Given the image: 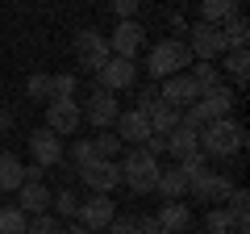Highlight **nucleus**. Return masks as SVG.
<instances>
[{"mask_svg": "<svg viewBox=\"0 0 250 234\" xmlns=\"http://www.w3.org/2000/svg\"><path fill=\"white\" fill-rule=\"evenodd\" d=\"M246 146V126L233 117H217L200 130V155L205 159H233Z\"/></svg>", "mask_w": 250, "mask_h": 234, "instance_id": "f257e3e1", "label": "nucleus"}, {"mask_svg": "<svg viewBox=\"0 0 250 234\" xmlns=\"http://www.w3.org/2000/svg\"><path fill=\"white\" fill-rule=\"evenodd\" d=\"M192 67V50H188L184 38H163V42H154L150 50H146V71H150V80H171V75L188 71Z\"/></svg>", "mask_w": 250, "mask_h": 234, "instance_id": "f03ea898", "label": "nucleus"}, {"mask_svg": "<svg viewBox=\"0 0 250 234\" xmlns=\"http://www.w3.org/2000/svg\"><path fill=\"white\" fill-rule=\"evenodd\" d=\"M117 167H121V184H129L134 197H150L154 192L159 159H154L146 146H129V151H125V163H117Z\"/></svg>", "mask_w": 250, "mask_h": 234, "instance_id": "7ed1b4c3", "label": "nucleus"}, {"mask_svg": "<svg viewBox=\"0 0 250 234\" xmlns=\"http://www.w3.org/2000/svg\"><path fill=\"white\" fill-rule=\"evenodd\" d=\"M108 42V54H117V59H138V54L146 50V25L142 21H117L113 34H104Z\"/></svg>", "mask_w": 250, "mask_h": 234, "instance_id": "20e7f679", "label": "nucleus"}, {"mask_svg": "<svg viewBox=\"0 0 250 234\" xmlns=\"http://www.w3.org/2000/svg\"><path fill=\"white\" fill-rule=\"evenodd\" d=\"M188 50L192 59H205V63H217L225 54V38H221V25H208V21H196L188 29Z\"/></svg>", "mask_w": 250, "mask_h": 234, "instance_id": "39448f33", "label": "nucleus"}, {"mask_svg": "<svg viewBox=\"0 0 250 234\" xmlns=\"http://www.w3.org/2000/svg\"><path fill=\"white\" fill-rule=\"evenodd\" d=\"M75 176L83 180L88 192H108L113 197V188H121V167H117V159H92L83 167H75Z\"/></svg>", "mask_w": 250, "mask_h": 234, "instance_id": "423d86ee", "label": "nucleus"}, {"mask_svg": "<svg viewBox=\"0 0 250 234\" xmlns=\"http://www.w3.org/2000/svg\"><path fill=\"white\" fill-rule=\"evenodd\" d=\"M83 126V109L75 96H62V100H46V130H54L59 138L75 134Z\"/></svg>", "mask_w": 250, "mask_h": 234, "instance_id": "0eeeda50", "label": "nucleus"}, {"mask_svg": "<svg viewBox=\"0 0 250 234\" xmlns=\"http://www.w3.org/2000/svg\"><path fill=\"white\" fill-rule=\"evenodd\" d=\"M71 50H75V63H80L83 71H100V67L108 63V42H104L100 29H80Z\"/></svg>", "mask_w": 250, "mask_h": 234, "instance_id": "6e6552de", "label": "nucleus"}, {"mask_svg": "<svg viewBox=\"0 0 250 234\" xmlns=\"http://www.w3.org/2000/svg\"><path fill=\"white\" fill-rule=\"evenodd\" d=\"M134 84H138V59H117V54H108V63L96 71V88L129 92Z\"/></svg>", "mask_w": 250, "mask_h": 234, "instance_id": "1a4fd4ad", "label": "nucleus"}, {"mask_svg": "<svg viewBox=\"0 0 250 234\" xmlns=\"http://www.w3.org/2000/svg\"><path fill=\"white\" fill-rule=\"evenodd\" d=\"M80 109H83V121H88L92 130H113L117 113H121V105H117V92H108V88H92L88 105H80Z\"/></svg>", "mask_w": 250, "mask_h": 234, "instance_id": "9d476101", "label": "nucleus"}, {"mask_svg": "<svg viewBox=\"0 0 250 234\" xmlns=\"http://www.w3.org/2000/svg\"><path fill=\"white\" fill-rule=\"evenodd\" d=\"M117 217V201L108 197V192H92L88 201H80V213H75V222L80 226H88L92 234H100L108 222Z\"/></svg>", "mask_w": 250, "mask_h": 234, "instance_id": "9b49d317", "label": "nucleus"}, {"mask_svg": "<svg viewBox=\"0 0 250 234\" xmlns=\"http://www.w3.org/2000/svg\"><path fill=\"white\" fill-rule=\"evenodd\" d=\"M29 155H34V163L38 167H59L62 159H67V151H62V138L54 134V130H46V126H38L34 134H29Z\"/></svg>", "mask_w": 250, "mask_h": 234, "instance_id": "f8f14e48", "label": "nucleus"}, {"mask_svg": "<svg viewBox=\"0 0 250 234\" xmlns=\"http://www.w3.org/2000/svg\"><path fill=\"white\" fill-rule=\"evenodd\" d=\"M233 188H238V184H233V176H225V171H205V176L188 188V197L208 201V205H221V201H229Z\"/></svg>", "mask_w": 250, "mask_h": 234, "instance_id": "ddd939ff", "label": "nucleus"}, {"mask_svg": "<svg viewBox=\"0 0 250 234\" xmlns=\"http://www.w3.org/2000/svg\"><path fill=\"white\" fill-rule=\"evenodd\" d=\"M159 100H167V105H175L179 113H184L192 100H200V88L188 80V71H179V75H171V80H159Z\"/></svg>", "mask_w": 250, "mask_h": 234, "instance_id": "4468645a", "label": "nucleus"}, {"mask_svg": "<svg viewBox=\"0 0 250 234\" xmlns=\"http://www.w3.org/2000/svg\"><path fill=\"white\" fill-rule=\"evenodd\" d=\"M113 134L121 138V146H142L146 138H150V121H146V113H138V109H125V113H117L113 121Z\"/></svg>", "mask_w": 250, "mask_h": 234, "instance_id": "2eb2a0df", "label": "nucleus"}, {"mask_svg": "<svg viewBox=\"0 0 250 234\" xmlns=\"http://www.w3.org/2000/svg\"><path fill=\"white\" fill-rule=\"evenodd\" d=\"M50 197H54V192L46 188V184H21V188H17V209L25 217L50 213Z\"/></svg>", "mask_w": 250, "mask_h": 234, "instance_id": "dca6fc26", "label": "nucleus"}, {"mask_svg": "<svg viewBox=\"0 0 250 234\" xmlns=\"http://www.w3.org/2000/svg\"><path fill=\"white\" fill-rule=\"evenodd\" d=\"M167 155H175V163L188 159V155H200V130H192V126L179 121V126L167 134Z\"/></svg>", "mask_w": 250, "mask_h": 234, "instance_id": "f3484780", "label": "nucleus"}, {"mask_svg": "<svg viewBox=\"0 0 250 234\" xmlns=\"http://www.w3.org/2000/svg\"><path fill=\"white\" fill-rule=\"evenodd\" d=\"M154 192H159L163 201H184L188 197V176L179 167H159V176H154Z\"/></svg>", "mask_w": 250, "mask_h": 234, "instance_id": "a211bd4d", "label": "nucleus"}, {"mask_svg": "<svg viewBox=\"0 0 250 234\" xmlns=\"http://www.w3.org/2000/svg\"><path fill=\"white\" fill-rule=\"evenodd\" d=\"M154 222H159L167 234H188V226H192V209H188L184 201H167V205L154 213Z\"/></svg>", "mask_w": 250, "mask_h": 234, "instance_id": "6ab92c4d", "label": "nucleus"}, {"mask_svg": "<svg viewBox=\"0 0 250 234\" xmlns=\"http://www.w3.org/2000/svg\"><path fill=\"white\" fill-rule=\"evenodd\" d=\"M221 38H225V50H246V42H250V21H246V13H233V17H225L221 21Z\"/></svg>", "mask_w": 250, "mask_h": 234, "instance_id": "aec40b11", "label": "nucleus"}, {"mask_svg": "<svg viewBox=\"0 0 250 234\" xmlns=\"http://www.w3.org/2000/svg\"><path fill=\"white\" fill-rule=\"evenodd\" d=\"M146 121H150V134H171V130L179 126V109L167 105V100H154V105L146 109Z\"/></svg>", "mask_w": 250, "mask_h": 234, "instance_id": "412c9836", "label": "nucleus"}, {"mask_svg": "<svg viewBox=\"0 0 250 234\" xmlns=\"http://www.w3.org/2000/svg\"><path fill=\"white\" fill-rule=\"evenodd\" d=\"M188 80L200 88V96L205 92H213L217 84H225V75H221V67L217 63H205V59H192V67H188Z\"/></svg>", "mask_w": 250, "mask_h": 234, "instance_id": "4be33fe9", "label": "nucleus"}, {"mask_svg": "<svg viewBox=\"0 0 250 234\" xmlns=\"http://www.w3.org/2000/svg\"><path fill=\"white\" fill-rule=\"evenodd\" d=\"M21 167H25V163L17 159V155H9V151H0V192H17L21 184Z\"/></svg>", "mask_w": 250, "mask_h": 234, "instance_id": "5701e85b", "label": "nucleus"}, {"mask_svg": "<svg viewBox=\"0 0 250 234\" xmlns=\"http://www.w3.org/2000/svg\"><path fill=\"white\" fill-rule=\"evenodd\" d=\"M200 105H205L213 117H229V113H233V88H229V84H217L213 92L200 96Z\"/></svg>", "mask_w": 250, "mask_h": 234, "instance_id": "b1692460", "label": "nucleus"}, {"mask_svg": "<svg viewBox=\"0 0 250 234\" xmlns=\"http://www.w3.org/2000/svg\"><path fill=\"white\" fill-rule=\"evenodd\" d=\"M238 9H242V0H200V21H208V25H221V21L233 17Z\"/></svg>", "mask_w": 250, "mask_h": 234, "instance_id": "393cba45", "label": "nucleus"}, {"mask_svg": "<svg viewBox=\"0 0 250 234\" xmlns=\"http://www.w3.org/2000/svg\"><path fill=\"white\" fill-rule=\"evenodd\" d=\"M221 59H225V71H221V75H229V80L242 88L246 75H250V54H246V50H225Z\"/></svg>", "mask_w": 250, "mask_h": 234, "instance_id": "a878e982", "label": "nucleus"}, {"mask_svg": "<svg viewBox=\"0 0 250 234\" xmlns=\"http://www.w3.org/2000/svg\"><path fill=\"white\" fill-rule=\"evenodd\" d=\"M205 234H233V217L225 205H213L205 213Z\"/></svg>", "mask_w": 250, "mask_h": 234, "instance_id": "bb28decb", "label": "nucleus"}, {"mask_svg": "<svg viewBox=\"0 0 250 234\" xmlns=\"http://www.w3.org/2000/svg\"><path fill=\"white\" fill-rule=\"evenodd\" d=\"M25 226H29V217L17 205H0V234H25Z\"/></svg>", "mask_w": 250, "mask_h": 234, "instance_id": "cd10ccee", "label": "nucleus"}, {"mask_svg": "<svg viewBox=\"0 0 250 234\" xmlns=\"http://www.w3.org/2000/svg\"><path fill=\"white\" fill-rule=\"evenodd\" d=\"M92 151H96V159H117V155H121V138H117L113 130H100V134L92 138Z\"/></svg>", "mask_w": 250, "mask_h": 234, "instance_id": "c85d7f7f", "label": "nucleus"}, {"mask_svg": "<svg viewBox=\"0 0 250 234\" xmlns=\"http://www.w3.org/2000/svg\"><path fill=\"white\" fill-rule=\"evenodd\" d=\"M50 209L59 217H71V222H75V213H80V197H75L71 188H59V197H50Z\"/></svg>", "mask_w": 250, "mask_h": 234, "instance_id": "c756f323", "label": "nucleus"}, {"mask_svg": "<svg viewBox=\"0 0 250 234\" xmlns=\"http://www.w3.org/2000/svg\"><path fill=\"white\" fill-rule=\"evenodd\" d=\"M175 167H179V171L188 176V188H192V184H196L200 176H205V171H213V167H208V159H205V155H188V159H179Z\"/></svg>", "mask_w": 250, "mask_h": 234, "instance_id": "7c9ffc66", "label": "nucleus"}, {"mask_svg": "<svg viewBox=\"0 0 250 234\" xmlns=\"http://www.w3.org/2000/svg\"><path fill=\"white\" fill-rule=\"evenodd\" d=\"M25 96L29 100H50L54 96V92H50V75H46V71L29 75V80H25Z\"/></svg>", "mask_w": 250, "mask_h": 234, "instance_id": "2f4dec72", "label": "nucleus"}, {"mask_svg": "<svg viewBox=\"0 0 250 234\" xmlns=\"http://www.w3.org/2000/svg\"><path fill=\"white\" fill-rule=\"evenodd\" d=\"M62 226H59V217L54 213H38V217H29V226H25V234H59Z\"/></svg>", "mask_w": 250, "mask_h": 234, "instance_id": "473e14b6", "label": "nucleus"}, {"mask_svg": "<svg viewBox=\"0 0 250 234\" xmlns=\"http://www.w3.org/2000/svg\"><path fill=\"white\" fill-rule=\"evenodd\" d=\"M75 84H80V80H75V75H50V92H54L50 100H62V96H75Z\"/></svg>", "mask_w": 250, "mask_h": 234, "instance_id": "72a5a7b5", "label": "nucleus"}, {"mask_svg": "<svg viewBox=\"0 0 250 234\" xmlns=\"http://www.w3.org/2000/svg\"><path fill=\"white\" fill-rule=\"evenodd\" d=\"M96 159V151H92V138H75V146H71V163L75 167H83V163H92Z\"/></svg>", "mask_w": 250, "mask_h": 234, "instance_id": "f704fd0d", "label": "nucleus"}, {"mask_svg": "<svg viewBox=\"0 0 250 234\" xmlns=\"http://www.w3.org/2000/svg\"><path fill=\"white\" fill-rule=\"evenodd\" d=\"M104 234H138V217H113L104 226Z\"/></svg>", "mask_w": 250, "mask_h": 234, "instance_id": "c9c22d12", "label": "nucleus"}, {"mask_svg": "<svg viewBox=\"0 0 250 234\" xmlns=\"http://www.w3.org/2000/svg\"><path fill=\"white\" fill-rule=\"evenodd\" d=\"M154 100H159V84H154V80H150V84H146V88H142V92H138V105H134V109H138V113H146V109H150V105H154Z\"/></svg>", "mask_w": 250, "mask_h": 234, "instance_id": "e433bc0d", "label": "nucleus"}, {"mask_svg": "<svg viewBox=\"0 0 250 234\" xmlns=\"http://www.w3.org/2000/svg\"><path fill=\"white\" fill-rule=\"evenodd\" d=\"M138 13V0H113V17L117 21H134Z\"/></svg>", "mask_w": 250, "mask_h": 234, "instance_id": "4c0bfd02", "label": "nucleus"}, {"mask_svg": "<svg viewBox=\"0 0 250 234\" xmlns=\"http://www.w3.org/2000/svg\"><path fill=\"white\" fill-rule=\"evenodd\" d=\"M142 146H146V151L154 155V159H159V155H167V134H150V138H146Z\"/></svg>", "mask_w": 250, "mask_h": 234, "instance_id": "58836bf2", "label": "nucleus"}, {"mask_svg": "<svg viewBox=\"0 0 250 234\" xmlns=\"http://www.w3.org/2000/svg\"><path fill=\"white\" fill-rule=\"evenodd\" d=\"M138 234H167V230H163L154 217H138Z\"/></svg>", "mask_w": 250, "mask_h": 234, "instance_id": "ea45409f", "label": "nucleus"}, {"mask_svg": "<svg viewBox=\"0 0 250 234\" xmlns=\"http://www.w3.org/2000/svg\"><path fill=\"white\" fill-rule=\"evenodd\" d=\"M59 234H92V230H88V226H80V222H71V226H62Z\"/></svg>", "mask_w": 250, "mask_h": 234, "instance_id": "a19ab883", "label": "nucleus"}, {"mask_svg": "<svg viewBox=\"0 0 250 234\" xmlns=\"http://www.w3.org/2000/svg\"><path fill=\"white\" fill-rule=\"evenodd\" d=\"M138 4H142V0H138Z\"/></svg>", "mask_w": 250, "mask_h": 234, "instance_id": "79ce46f5", "label": "nucleus"}]
</instances>
